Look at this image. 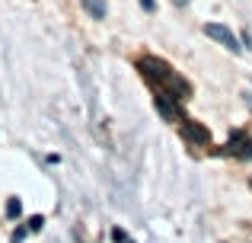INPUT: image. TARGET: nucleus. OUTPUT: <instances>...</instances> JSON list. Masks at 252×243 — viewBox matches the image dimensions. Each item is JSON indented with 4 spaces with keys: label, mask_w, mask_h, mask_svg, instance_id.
Returning <instances> with one entry per match:
<instances>
[{
    "label": "nucleus",
    "mask_w": 252,
    "mask_h": 243,
    "mask_svg": "<svg viewBox=\"0 0 252 243\" xmlns=\"http://www.w3.org/2000/svg\"><path fill=\"white\" fill-rule=\"evenodd\" d=\"M42 227H45V218H42V214L29 218V231H42Z\"/></svg>",
    "instance_id": "obj_9"
},
{
    "label": "nucleus",
    "mask_w": 252,
    "mask_h": 243,
    "mask_svg": "<svg viewBox=\"0 0 252 243\" xmlns=\"http://www.w3.org/2000/svg\"><path fill=\"white\" fill-rule=\"evenodd\" d=\"M19 211H23L19 199H10V202H6V218H10V221H16V218H19Z\"/></svg>",
    "instance_id": "obj_7"
},
{
    "label": "nucleus",
    "mask_w": 252,
    "mask_h": 243,
    "mask_svg": "<svg viewBox=\"0 0 252 243\" xmlns=\"http://www.w3.org/2000/svg\"><path fill=\"white\" fill-rule=\"evenodd\" d=\"M182 135L189 138L195 147H211V135H208V128H201V125L191 122V119H182Z\"/></svg>",
    "instance_id": "obj_3"
},
{
    "label": "nucleus",
    "mask_w": 252,
    "mask_h": 243,
    "mask_svg": "<svg viewBox=\"0 0 252 243\" xmlns=\"http://www.w3.org/2000/svg\"><path fill=\"white\" fill-rule=\"evenodd\" d=\"M141 6H144L147 13H154V0H141Z\"/></svg>",
    "instance_id": "obj_10"
},
{
    "label": "nucleus",
    "mask_w": 252,
    "mask_h": 243,
    "mask_svg": "<svg viewBox=\"0 0 252 243\" xmlns=\"http://www.w3.org/2000/svg\"><path fill=\"white\" fill-rule=\"evenodd\" d=\"M172 96L169 93H163V90H157V96H154V103H157V109L163 112V119H169V122H176V106H172Z\"/></svg>",
    "instance_id": "obj_5"
},
{
    "label": "nucleus",
    "mask_w": 252,
    "mask_h": 243,
    "mask_svg": "<svg viewBox=\"0 0 252 243\" xmlns=\"http://www.w3.org/2000/svg\"><path fill=\"white\" fill-rule=\"evenodd\" d=\"M137 70H141L147 80H154L157 87H166L169 83V77H172V68L166 61H160V58H154V55H144V58H137Z\"/></svg>",
    "instance_id": "obj_1"
},
{
    "label": "nucleus",
    "mask_w": 252,
    "mask_h": 243,
    "mask_svg": "<svg viewBox=\"0 0 252 243\" xmlns=\"http://www.w3.org/2000/svg\"><path fill=\"white\" fill-rule=\"evenodd\" d=\"M204 35L214 38V42H220L223 48H230V51H240V42H236V35L227 29V26H220V23H208V26H204Z\"/></svg>",
    "instance_id": "obj_2"
},
{
    "label": "nucleus",
    "mask_w": 252,
    "mask_h": 243,
    "mask_svg": "<svg viewBox=\"0 0 252 243\" xmlns=\"http://www.w3.org/2000/svg\"><path fill=\"white\" fill-rule=\"evenodd\" d=\"M93 19H105V0H80Z\"/></svg>",
    "instance_id": "obj_6"
},
{
    "label": "nucleus",
    "mask_w": 252,
    "mask_h": 243,
    "mask_svg": "<svg viewBox=\"0 0 252 243\" xmlns=\"http://www.w3.org/2000/svg\"><path fill=\"white\" fill-rule=\"evenodd\" d=\"M227 154H233V157H252V138L246 135V131H236V135H230V141H227Z\"/></svg>",
    "instance_id": "obj_4"
},
{
    "label": "nucleus",
    "mask_w": 252,
    "mask_h": 243,
    "mask_svg": "<svg viewBox=\"0 0 252 243\" xmlns=\"http://www.w3.org/2000/svg\"><path fill=\"white\" fill-rule=\"evenodd\" d=\"M112 240H115V243H131V240H128V234H125L122 227H112Z\"/></svg>",
    "instance_id": "obj_8"
}]
</instances>
